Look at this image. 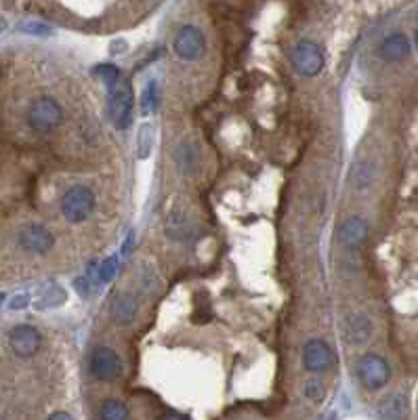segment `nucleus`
<instances>
[{
	"instance_id": "obj_12",
	"label": "nucleus",
	"mask_w": 418,
	"mask_h": 420,
	"mask_svg": "<svg viewBox=\"0 0 418 420\" xmlns=\"http://www.w3.org/2000/svg\"><path fill=\"white\" fill-rule=\"evenodd\" d=\"M379 53H381V57L385 61L398 63V61H404L410 55V42H408V38L402 32H393L381 42Z\"/></svg>"
},
{
	"instance_id": "obj_29",
	"label": "nucleus",
	"mask_w": 418,
	"mask_h": 420,
	"mask_svg": "<svg viewBox=\"0 0 418 420\" xmlns=\"http://www.w3.org/2000/svg\"><path fill=\"white\" fill-rule=\"evenodd\" d=\"M2 301H4V294H0V307H2Z\"/></svg>"
},
{
	"instance_id": "obj_2",
	"label": "nucleus",
	"mask_w": 418,
	"mask_h": 420,
	"mask_svg": "<svg viewBox=\"0 0 418 420\" xmlns=\"http://www.w3.org/2000/svg\"><path fill=\"white\" fill-rule=\"evenodd\" d=\"M95 208V194L86 185L69 187L61 198V212L69 223H82Z\"/></svg>"
},
{
	"instance_id": "obj_4",
	"label": "nucleus",
	"mask_w": 418,
	"mask_h": 420,
	"mask_svg": "<svg viewBox=\"0 0 418 420\" xmlns=\"http://www.w3.org/2000/svg\"><path fill=\"white\" fill-rule=\"evenodd\" d=\"M173 46L177 57H181L183 61H198L206 53V38L196 25H183L179 27Z\"/></svg>"
},
{
	"instance_id": "obj_11",
	"label": "nucleus",
	"mask_w": 418,
	"mask_h": 420,
	"mask_svg": "<svg viewBox=\"0 0 418 420\" xmlns=\"http://www.w3.org/2000/svg\"><path fill=\"white\" fill-rule=\"evenodd\" d=\"M339 242L347 248H356L360 244H364L366 236H368V223L362 217H349L339 225Z\"/></svg>"
},
{
	"instance_id": "obj_13",
	"label": "nucleus",
	"mask_w": 418,
	"mask_h": 420,
	"mask_svg": "<svg viewBox=\"0 0 418 420\" xmlns=\"http://www.w3.org/2000/svg\"><path fill=\"white\" fill-rule=\"evenodd\" d=\"M372 337V322L362 316V313H353L347 318L345 322V339L351 345H364L368 339Z\"/></svg>"
},
{
	"instance_id": "obj_9",
	"label": "nucleus",
	"mask_w": 418,
	"mask_h": 420,
	"mask_svg": "<svg viewBox=\"0 0 418 420\" xmlns=\"http://www.w3.org/2000/svg\"><path fill=\"white\" fill-rule=\"evenodd\" d=\"M335 358H332V349L328 343H324L322 339H311L305 343L303 347V366L305 370L320 374L326 372L332 366Z\"/></svg>"
},
{
	"instance_id": "obj_25",
	"label": "nucleus",
	"mask_w": 418,
	"mask_h": 420,
	"mask_svg": "<svg viewBox=\"0 0 418 420\" xmlns=\"http://www.w3.org/2000/svg\"><path fill=\"white\" fill-rule=\"evenodd\" d=\"M76 290H78L82 297H86V294H88V284H86V280H84V278L76 280Z\"/></svg>"
},
{
	"instance_id": "obj_26",
	"label": "nucleus",
	"mask_w": 418,
	"mask_h": 420,
	"mask_svg": "<svg viewBox=\"0 0 418 420\" xmlns=\"http://www.w3.org/2000/svg\"><path fill=\"white\" fill-rule=\"evenodd\" d=\"M48 420H74L72 414H67V412H55V414H50Z\"/></svg>"
},
{
	"instance_id": "obj_22",
	"label": "nucleus",
	"mask_w": 418,
	"mask_h": 420,
	"mask_svg": "<svg viewBox=\"0 0 418 420\" xmlns=\"http://www.w3.org/2000/svg\"><path fill=\"white\" fill-rule=\"evenodd\" d=\"M116 273H118V259H116V257L105 259V261L101 263V267H99V278H101V282H112V280L116 278Z\"/></svg>"
},
{
	"instance_id": "obj_28",
	"label": "nucleus",
	"mask_w": 418,
	"mask_h": 420,
	"mask_svg": "<svg viewBox=\"0 0 418 420\" xmlns=\"http://www.w3.org/2000/svg\"><path fill=\"white\" fill-rule=\"evenodd\" d=\"M2 29H4V21L0 19V32H2Z\"/></svg>"
},
{
	"instance_id": "obj_15",
	"label": "nucleus",
	"mask_w": 418,
	"mask_h": 420,
	"mask_svg": "<svg viewBox=\"0 0 418 420\" xmlns=\"http://www.w3.org/2000/svg\"><path fill=\"white\" fill-rule=\"evenodd\" d=\"M408 398L404 393H393L381 404L379 414L383 420H404L408 416Z\"/></svg>"
},
{
	"instance_id": "obj_27",
	"label": "nucleus",
	"mask_w": 418,
	"mask_h": 420,
	"mask_svg": "<svg viewBox=\"0 0 418 420\" xmlns=\"http://www.w3.org/2000/svg\"><path fill=\"white\" fill-rule=\"evenodd\" d=\"M164 420H189L187 416H181V414H168Z\"/></svg>"
},
{
	"instance_id": "obj_5",
	"label": "nucleus",
	"mask_w": 418,
	"mask_h": 420,
	"mask_svg": "<svg viewBox=\"0 0 418 420\" xmlns=\"http://www.w3.org/2000/svg\"><path fill=\"white\" fill-rule=\"evenodd\" d=\"M292 63L301 76L314 78L324 67V53L314 40H301L292 50Z\"/></svg>"
},
{
	"instance_id": "obj_10",
	"label": "nucleus",
	"mask_w": 418,
	"mask_h": 420,
	"mask_svg": "<svg viewBox=\"0 0 418 420\" xmlns=\"http://www.w3.org/2000/svg\"><path fill=\"white\" fill-rule=\"evenodd\" d=\"M19 244L34 255H44L55 246V238L42 225H27L19 233Z\"/></svg>"
},
{
	"instance_id": "obj_16",
	"label": "nucleus",
	"mask_w": 418,
	"mask_h": 420,
	"mask_svg": "<svg viewBox=\"0 0 418 420\" xmlns=\"http://www.w3.org/2000/svg\"><path fill=\"white\" fill-rule=\"evenodd\" d=\"M375 177H377V170L372 162H358L351 172V183L358 191H364L375 183Z\"/></svg>"
},
{
	"instance_id": "obj_3",
	"label": "nucleus",
	"mask_w": 418,
	"mask_h": 420,
	"mask_svg": "<svg viewBox=\"0 0 418 420\" xmlns=\"http://www.w3.org/2000/svg\"><path fill=\"white\" fill-rule=\"evenodd\" d=\"M358 377H360V381L366 389L377 391V389H381L389 383L391 368H389L385 358H381L377 353H366L358 364Z\"/></svg>"
},
{
	"instance_id": "obj_7",
	"label": "nucleus",
	"mask_w": 418,
	"mask_h": 420,
	"mask_svg": "<svg viewBox=\"0 0 418 420\" xmlns=\"http://www.w3.org/2000/svg\"><path fill=\"white\" fill-rule=\"evenodd\" d=\"M90 374L97 381L109 383L122 374V360L112 347H97L90 358Z\"/></svg>"
},
{
	"instance_id": "obj_6",
	"label": "nucleus",
	"mask_w": 418,
	"mask_h": 420,
	"mask_svg": "<svg viewBox=\"0 0 418 420\" xmlns=\"http://www.w3.org/2000/svg\"><path fill=\"white\" fill-rule=\"evenodd\" d=\"M109 116L112 122L118 130H124L130 126V116H133V90L128 82H118L112 88L109 95Z\"/></svg>"
},
{
	"instance_id": "obj_1",
	"label": "nucleus",
	"mask_w": 418,
	"mask_h": 420,
	"mask_svg": "<svg viewBox=\"0 0 418 420\" xmlns=\"http://www.w3.org/2000/svg\"><path fill=\"white\" fill-rule=\"evenodd\" d=\"M63 120L61 105L53 97H38L27 107V124L36 133H50Z\"/></svg>"
},
{
	"instance_id": "obj_21",
	"label": "nucleus",
	"mask_w": 418,
	"mask_h": 420,
	"mask_svg": "<svg viewBox=\"0 0 418 420\" xmlns=\"http://www.w3.org/2000/svg\"><path fill=\"white\" fill-rule=\"evenodd\" d=\"M324 395H326V387H324L320 381H316V379L307 381V385H305V398H307L309 402L320 404V402L324 400Z\"/></svg>"
},
{
	"instance_id": "obj_24",
	"label": "nucleus",
	"mask_w": 418,
	"mask_h": 420,
	"mask_svg": "<svg viewBox=\"0 0 418 420\" xmlns=\"http://www.w3.org/2000/svg\"><path fill=\"white\" fill-rule=\"evenodd\" d=\"M27 303H29V297L27 294H19V297H15L11 301V309H23V307H27Z\"/></svg>"
},
{
	"instance_id": "obj_23",
	"label": "nucleus",
	"mask_w": 418,
	"mask_h": 420,
	"mask_svg": "<svg viewBox=\"0 0 418 420\" xmlns=\"http://www.w3.org/2000/svg\"><path fill=\"white\" fill-rule=\"evenodd\" d=\"M61 301H63V290L50 288V290L40 299V307H44V305H59Z\"/></svg>"
},
{
	"instance_id": "obj_17",
	"label": "nucleus",
	"mask_w": 418,
	"mask_h": 420,
	"mask_svg": "<svg viewBox=\"0 0 418 420\" xmlns=\"http://www.w3.org/2000/svg\"><path fill=\"white\" fill-rule=\"evenodd\" d=\"M175 160H177V166L183 170V172H191L196 168V162H198V156H196V149L189 141H183L177 145L175 149Z\"/></svg>"
},
{
	"instance_id": "obj_14",
	"label": "nucleus",
	"mask_w": 418,
	"mask_h": 420,
	"mask_svg": "<svg viewBox=\"0 0 418 420\" xmlns=\"http://www.w3.org/2000/svg\"><path fill=\"white\" fill-rule=\"evenodd\" d=\"M137 316V299L130 292H120L112 303V318L118 326H126Z\"/></svg>"
},
{
	"instance_id": "obj_30",
	"label": "nucleus",
	"mask_w": 418,
	"mask_h": 420,
	"mask_svg": "<svg viewBox=\"0 0 418 420\" xmlns=\"http://www.w3.org/2000/svg\"><path fill=\"white\" fill-rule=\"evenodd\" d=\"M414 40H417V46H418V29H417V36H414Z\"/></svg>"
},
{
	"instance_id": "obj_19",
	"label": "nucleus",
	"mask_w": 418,
	"mask_h": 420,
	"mask_svg": "<svg viewBox=\"0 0 418 420\" xmlns=\"http://www.w3.org/2000/svg\"><path fill=\"white\" fill-rule=\"evenodd\" d=\"M93 74H95L105 86H109V88H114V86L120 82V72H118L116 65H97Z\"/></svg>"
},
{
	"instance_id": "obj_18",
	"label": "nucleus",
	"mask_w": 418,
	"mask_h": 420,
	"mask_svg": "<svg viewBox=\"0 0 418 420\" xmlns=\"http://www.w3.org/2000/svg\"><path fill=\"white\" fill-rule=\"evenodd\" d=\"M99 416L101 420H128V412H126V406L118 400H107L101 410H99Z\"/></svg>"
},
{
	"instance_id": "obj_20",
	"label": "nucleus",
	"mask_w": 418,
	"mask_h": 420,
	"mask_svg": "<svg viewBox=\"0 0 418 420\" xmlns=\"http://www.w3.org/2000/svg\"><path fill=\"white\" fill-rule=\"evenodd\" d=\"M156 103H158V84L151 80V82L145 86L143 95H141V109H143V114H145V116L151 114V111L156 109Z\"/></svg>"
},
{
	"instance_id": "obj_8",
	"label": "nucleus",
	"mask_w": 418,
	"mask_h": 420,
	"mask_svg": "<svg viewBox=\"0 0 418 420\" xmlns=\"http://www.w3.org/2000/svg\"><path fill=\"white\" fill-rule=\"evenodd\" d=\"M8 345L13 349L15 355L19 358H32L38 353L40 345H42V337L34 326L27 324H19L8 332Z\"/></svg>"
}]
</instances>
